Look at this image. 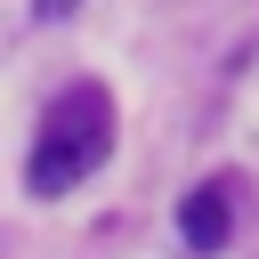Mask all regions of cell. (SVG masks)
<instances>
[{"instance_id": "cell-1", "label": "cell", "mask_w": 259, "mask_h": 259, "mask_svg": "<svg viewBox=\"0 0 259 259\" xmlns=\"http://www.w3.org/2000/svg\"><path fill=\"white\" fill-rule=\"evenodd\" d=\"M105 154H113V97H105L97 81H81V89H65V97L49 105V121H40V138H32V162H24V186H32V194H65V186H81Z\"/></svg>"}, {"instance_id": "cell-2", "label": "cell", "mask_w": 259, "mask_h": 259, "mask_svg": "<svg viewBox=\"0 0 259 259\" xmlns=\"http://www.w3.org/2000/svg\"><path fill=\"white\" fill-rule=\"evenodd\" d=\"M178 235H186L194 251H227V235H235V186H227V178L194 186V194L178 202Z\"/></svg>"}, {"instance_id": "cell-3", "label": "cell", "mask_w": 259, "mask_h": 259, "mask_svg": "<svg viewBox=\"0 0 259 259\" xmlns=\"http://www.w3.org/2000/svg\"><path fill=\"white\" fill-rule=\"evenodd\" d=\"M32 16H73V0H32Z\"/></svg>"}]
</instances>
